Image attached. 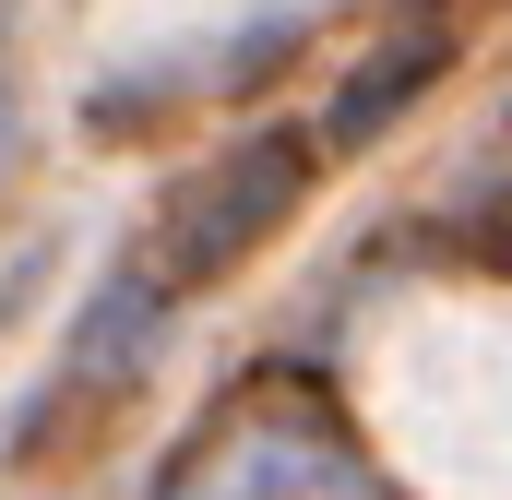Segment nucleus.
Masks as SVG:
<instances>
[{"label":"nucleus","instance_id":"nucleus-1","mask_svg":"<svg viewBox=\"0 0 512 500\" xmlns=\"http://www.w3.org/2000/svg\"><path fill=\"white\" fill-rule=\"evenodd\" d=\"M298 191V155H239L227 179H203L191 203H179V239H167V274L191 286V274H215V262H239L251 250V227Z\"/></svg>","mask_w":512,"mask_h":500}]
</instances>
